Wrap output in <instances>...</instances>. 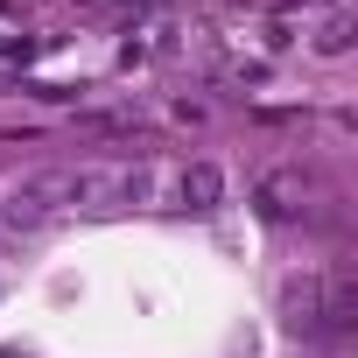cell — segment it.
Returning <instances> with one entry per match:
<instances>
[{
	"label": "cell",
	"mask_w": 358,
	"mask_h": 358,
	"mask_svg": "<svg viewBox=\"0 0 358 358\" xmlns=\"http://www.w3.org/2000/svg\"><path fill=\"white\" fill-rule=\"evenodd\" d=\"M218 197H225V176H218L211 162H190V169H183V204H190V211H218Z\"/></svg>",
	"instance_id": "cell-4"
},
{
	"label": "cell",
	"mask_w": 358,
	"mask_h": 358,
	"mask_svg": "<svg viewBox=\"0 0 358 358\" xmlns=\"http://www.w3.org/2000/svg\"><path fill=\"white\" fill-rule=\"evenodd\" d=\"M260 211H267V218H295V211H302V176H295V169L260 176Z\"/></svg>",
	"instance_id": "cell-3"
},
{
	"label": "cell",
	"mask_w": 358,
	"mask_h": 358,
	"mask_svg": "<svg viewBox=\"0 0 358 358\" xmlns=\"http://www.w3.org/2000/svg\"><path fill=\"white\" fill-rule=\"evenodd\" d=\"M351 323H358V281L323 274V330H351Z\"/></svg>",
	"instance_id": "cell-2"
},
{
	"label": "cell",
	"mask_w": 358,
	"mask_h": 358,
	"mask_svg": "<svg viewBox=\"0 0 358 358\" xmlns=\"http://www.w3.org/2000/svg\"><path fill=\"white\" fill-rule=\"evenodd\" d=\"M15 246H22V225H15L8 211H0V253H15Z\"/></svg>",
	"instance_id": "cell-6"
},
{
	"label": "cell",
	"mask_w": 358,
	"mask_h": 358,
	"mask_svg": "<svg viewBox=\"0 0 358 358\" xmlns=\"http://www.w3.org/2000/svg\"><path fill=\"white\" fill-rule=\"evenodd\" d=\"M316 50H323V57H344V50H351V22H344V15H337V22H323Z\"/></svg>",
	"instance_id": "cell-5"
},
{
	"label": "cell",
	"mask_w": 358,
	"mask_h": 358,
	"mask_svg": "<svg viewBox=\"0 0 358 358\" xmlns=\"http://www.w3.org/2000/svg\"><path fill=\"white\" fill-rule=\"evenodd\" d=\"M281 316L295 337H323V274H288L281 281Z\"/></svg>",
	"instance_id": "cell-1"
}]
</instances>
